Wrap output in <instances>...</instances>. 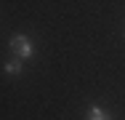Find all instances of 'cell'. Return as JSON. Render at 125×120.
I'll return each mask as SVG.
<instances>
[{
    "label": "cell",
    "instance_id": "6da1fadb",
    "mask_svg": "<svg viewBox=\"0 0 125 120\" xmlns=\"http://www.w3.org/2000/svg\"><path fill=\"white\" fill-rule=\"evenodd\" d=\"M11 51L19 56V59H29L32 56V43L27 35H13L11 37Z\"/></svg>",
    "mask_w": 125,
    "mask_h": 120
},
{
    "label": "cell",
    "instance_id": "7a4b0ae2",
    "mask_svg": "<svg viewBox=\"0 0 125 120\" xmlns=\"http://www.w3.org/2000/svg\"><path fill=\"white\" fill-rule=\"evenodd\" d=\"M88 120H112V118H109V112H104L101 107H91V109H88Z\"/></svg>",
    "mask_w": 125,
    "mask_h": 120
},
{
    "label": "cell",
    "instance_id": "3957f363",
    "mask_svg": "<svg viewBox=\"0 0 125 120\" xmlns=\"http://www.w3.org/2000/svg\"><path fill=\"white\" fill-rule=\"evenodd\" d=\"M5 72H8V75H19V72H21V64H19V59H11V61H5Z\"/></svg>",
    "mask_w": 125,
    "mask_h": 120
}]
</instances>
